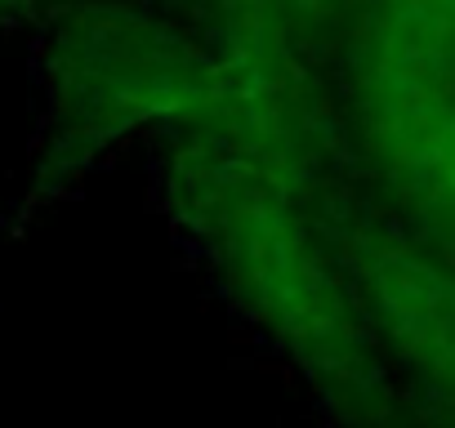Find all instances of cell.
<instances>
[{
	"label": "cell",
	"instance_id": "cell-3",
	"mask_svg": "<svg viewBox=\"0 0 455 428\" xmlns=\"http://www.w3.org/2000/svg\"><path fill=\"white\" fill-rule=\"evenodd\" d=\"M326 237L384 366L402 370L428 428H455V259L388 210H339Z\"/></svg>",
	"mask_w": 455,
	"mask_h": 428
},
{
	"label": "cell",
	"instance_id": "cell-5",
	"mask_svg": "<svg viewBox=\"0 0 455 428\" xmlns=\"http://www.w3.org/2000/svg\"><path fill=\"white\" fill-rule=\"evenodd\" d=\"M277 5H282V14L291 23H326L331 14L348 10L353 0H277Z\"/></svg>",
	"mask_w": 455,
	"mask_h": 428
},
{
	"label": "cell",
	"instance_id": "cell-6",
	"mask_svg": "<svg viewBox=\"0 0 455 428\" xmlns=\"http://www.w3.org/2000/svg\"><path fill=\"white\" fill-rule=\"evenodd\" d=\"M28 5H36V0H0V14L5 10H28Z\"/></svg>",
	"mask_w": 455,
	"mask_h": 428
},
{
	"label": "cell",
	"instance_id": "cell-1",
	"mask_svg": "<svg viewBox=\"0 0 455 428\" xmlns=\"http://www.w3.org/2000/svg\"><path fill=\"white\" fill-rule=\"evenodd\" d=\"M188 219L233 290L362 419L393 410V375L366 330L313 201L219 143L179 165Z\"/></svg>",
	"mask_w": 455,
	"mask_h": 428
},
{
	"label": "cell",
	"instance_id": "cell-2",
	"mask_svg": "<svg viewBox=\"0 0 455 428\" xmlns=\"http://www.w3.org/2000/svg\"><path fill=\"white\" fill-rule=\"evenodd\" d=\"M348 112L388 214L455 259V0H362Z\"/></svg>",
	"mask_w": 455,
	"mask_h": 428
},
{
	"label": "cell",
	"instance_id": "cell-4",
	"mask_svg": "<svg viewBox=\"0 0 455 428\" xmlns=\"http://www.w3.org/2000/svg\"><path fill=\"white\" fill-rule=\"evenodd\" d=\"M63 112L85 139L148 121L210 125L219 103L214 59L134 14H90L63 36Z\"/></svg>",
	"mask_w": 455,
	"mask_h": 428
}]
</instances>
